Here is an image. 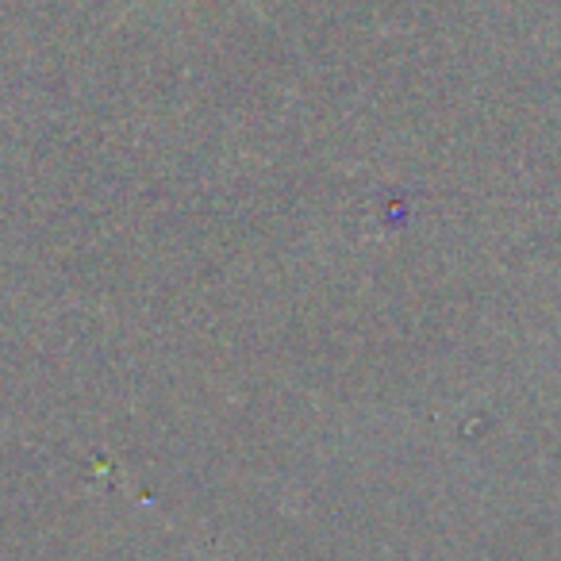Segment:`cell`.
Instances as JSON below:
<instances>
[{
  "mask_svg": "<svg viewBox=\"0 0 561 561\" xmlns=\"http://www.w3.org/2000/svg\"><path fill=\"white\" fill-rule=\"evenodd\" d=\"M135 4H142V0H135ZM242 4H247V9H254L257 16H265V12H262V4H257V0H242Z\"/></svg>",
  "mask_w": 561,
  "mask_h": 561,
  "instance_id": "obj_1",
  "label": "cell"
}]
</instances>
